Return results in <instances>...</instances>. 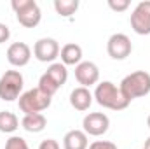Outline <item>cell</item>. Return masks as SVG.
Masks as SVG:
<instances>
[{
    "label": "cell",
    "mask_w": 150,
    "mask_h": 149,
    "mask_svg": "<svg viewBox=\"0 0 150 149\" xmlns=\"http://www.w3.org/2000/svg\"><path fill=\"white\" fill-rule=\"evenodd\" d=\"M107 53L112 60H126L133 53V42L126 34H113L107 40Z\"/></svg>",
    "instance_id": "obj_8"
},
{
    "label": "cell",
    "mask_w": 150,
    "mask_h": 149,
    "mask_svg": "<svg viewBox=\"0 0 150 149\" xmlns=\"http://www.w3.org/2000/svg\"><path fill=\"white\" fill-rule=\"evenodd\" d=\"M59 44L56 39L42 37L38 39L33 46V56L42 63H54L56 58L59 56Z\"/></svg>",
    "instance_id": "obj_9"
},
{
    "label": "cell",
    "mask_w": 150,
    "mask_h": 149,
    "mask_svg": "<svg viewBox=\"0 0 150 149\" xmlns=\"http://www.w3.org/2000/svg\"><path fill=\"white\" fill-rule=\"evenodd\" d=\"M59 58H61V63L65 67H68V65H75L77 67L82 62V47L79 44H75V42H68V44H65L61 47Z\"/></svg>",
    "instance_id": "obj_13"
},
{
    "label": "cell",
    "mask_w": 150,
    "mask_h": 149,
    "mask_svg": "<svg viewBox=\"0 0 150 149\" xmlns=\"http://www.w3.org/2000/svg\"><path fill=\"white\" fill-rule=\"evenodd\" d=\"M45 74L49 75L59 88L63 86V84H67V79H68V70H67V67L61 63V62H54V63H51L49 67H47V70H45Z\"/></svg>",
    "instance_id": "obj_16"
},
{
    "label": "cell",
    "mask_w": 150,
    "mask_h": 149,
    "mask_svg": "<svg viewBox=\"0 0 150 149\" xmlns=\"http://www.w3.org/2000/svg\"><path fill=\"white\" fill-rule=\"evenodd\" d=\"M54 11L61 18H70L79 11V0H56L54 2Z\"/></svg>",
    "instance_id": "obj_18"
},
{
    "label": "cell",
    "mask_w": 150,
    "mask_h": 149,
    "mask_svg": "<svg viewBox=\"0 0 150 149\" xmlns=\"http://www.w3.org/2000/svg\"><path fill=\"white\" fill-rule=\"evenodd\" d=\"M147 125H149V128H150V114H149V117H147Z\"/></svg>",
    "instance_id": "obj_26"
},
{
    "label": "cell",
    "mask_w": 150,
    "mask_h": 149,
    "mask_svg": "<svg viewBox=\"0 0 150 149\" xmlns=\"http://www.w3.org/2000/svg\"><path fill=\"white\" fill-rule=\"evenodd\" d=\"M87 149H119V148H117V144H113L110 140H94V142L89 144Z\"/></svg>",
    "instance_id": "obj_22"
},
{
    "label": "cell",
    "mask_w": 150,
    "mask_h": 149,
    "mask_svg": "<svg viewBox=\"0 0 150 149\" xmlns=\"http://www.w3.org/2000/svg\"><path fill=\"white\" fill-rule=\"evenodd\" d=\"M51 102H52V97L42 93L38 88H32V90L25 91L18 98L19 111L25 114H40L42 111L51 107Z\"/></svg>",
    "instance_id": "obj_4"
},
{
    "label": "cell",
    "mask_w": 150,
    "mask_h": 149,
    "mask_svg": "<svg viewBox=\"0 0 150 149\" xmlns=\"http://www.w3.org/2000/svg\"><path fill=\"white\" fill-rule=\"evenodd\" d=\"M7 62L16 67V69H21V67H26L32 60V47L26 44V42H12L9 47H7Z\"/></svg>",
    "instance_id": "obj_10"
},
{
    "label": "cell",
    "mask_w": 150,
    "mask_h": 149,
    "mask_svg": "<svg viewBox=\"0 0 150 149\" xmlns=\"http://www.w3.org/2000/svg\"><path fill=\"white\" fill-rule=\"evenodd\" d=\"M21 126L30 133H40L47 126V117L42 112L40 114H25L21 119Z\"/></svg>",
    "instance_id": "obj_15"
},
{
    "label": "cell",
    "mask_w": 150,
    "mask_h": 149,
    "mask_svg": "<svg viewBox=\"0 0 150 149\" xmlns=\"http://www.w3.org/2000/svg\"><path fill=\"white\" fill-rule=\"evenodd\" d=\"M75 79L80 86L91 88L100 81V69L94 62H80L75 67Z\"/></svg>",
    "instance_id": "obj_11"
},
{
    "label": "cell",
    "mask_w": 150,
    "mask_h": 149,
    "mask_svg": "<svg viewBox=\"0 0 150 149\" xmlns=\"http://www.w3.org/2000/svg\"><path fill=\"white\" fill-rule=\"evenodd\" d=\"M9 39H11V30H9V27H7L5 23H0V44L7 42Z\"/></svg>",
    "instance_id": "obj_24"
},
{
    "label": "cell",
    "mask_w": 150,
    "mask_h": 149,
    "mask_svg": "<svg viewBox=\"0 0 150 149\" xmlns=\"http://www.w3.org/2000/svg\"><path fill=\"white\" fill-rule=\"evenodd\" d=\"M131 28L138 35H150V0L140 2L129 18Z\"/></svg>",
    "instance_id": "obj_7"
},
{
    "label": "cell",
    "mask_w": 150,
    "mask_h": 149,
    "mask_svg": "<svg viewBox=\"0 0 150 149\" xmlns=\"http://www.w3.org/2000/svg\"><path fill=\"white\" fill-rule=\"evenodd\" d=\"M143 149H150V137L145 140V146H143Z\"/></svg>",
    "instance_id": "obj_25"
},
{
    "label": "cell",
    "mask_w": 150,
    "mask_h": 149,
    "mask_svg": "<svg viewBox=\"0 0 150 149\" xmlns=\"http://www.w3.org/2000/svg\"><path fill=\"white\" fill-rule=\"evenodd\" d=\"M129 5H131L129 0H108V7L113 12H124L129 9Z\"/></svg>",
    "instance_id": "obj_21"
},
{
    "label": "cell",
    "mask_w": 150,
    "mask_h": 149,
    "mask_svg": "<svg viewBox=\"0 0 150 149\" xmlns=\"http://www.w3.org/2000/svg\"><path fill=\"white\" fill-rule=\"evenodd\" d=\"M38 149H61V146H59L58 140H54V139H45V140L40 142Z\"/></svg>",
    "instance_id": "obj_23"
},
{
    "label": "cell",
    "mask_w": 150,
    "mask_h": 149,
    "mask_svg": "<svg viewBox=\"0 0 150 149\" xmlns=\"http://www.w3.org/2000/svg\"><path fill=\"white\" fill-rule=\"evenodd\" d=\"M119 88L129 102H133L134 98L147 97L150 93V74L145 70L131 72L120 81Z\"/></svg>",
    "instance_id": "obj_2"
},
{
    "label": "cell",
    "mask_w": 150,
    "mask_h": 149,
    "mask_svg": "<svg viewBox=\"0 0 150 149\" xmlns=\"http://www.w3.org/2000/svg\"><path fill=\"white\" fill-rule=\"evenodd\" d=\"M12 11L16 12V19L25 28H35L42 19V11L35 0H12Z\"/></svg>",
    "instance_id": "obj_3"
},
{
    "label": "cell",
    "mask_w": 150,
    "mask_h": 149,
    "mask_svg": "<svg viewBox=\"0 0 150 149\" xmlns=\"http://www.w3.org/2000/svg\"><path fill=\"white\" fill-rule=\"evenodd\" d=\"M93 102H94V97H93V93H91L89 88L77 86L70 93V105L79 112L89 111V107L93 105Z\"/></svg>",
    "instance_id": "obj_12"
},
{
    "label": "cell",
    "mask_w": 150,
    "mask_h": 149,
    "mask_svg": "<svg viewBox=\"0 0 150 149\" xmlns=\"http://www.w3.org/2000/svg\"><path fill=\"white\" fill-rule=\"evenodd\" d=\"M25 79L19 70H7L0 77V100L14 102L23 95Z\"/></svg>",
    "instance_id": "obj_5"
},
{
    "label": "cell",
    "mask_w": 150,
    "mask_h": 149,
    "mask_svg": "<svg viewBox=\"0 0 150 149\" xmlns=\"http://www.w3.org/2000/svg\"><path fill=\"white\" fill-rule=\"evenodd\" d=\"M89 140L84 130H70L63 137V149H87Z\"/></svg>",
    "instance_id": "obj_14"
},
{
    "label": "cell",
    "mask_w": 150,
    "mask_h": 149,
    "mask_svg": "<svg viewBox=\"0 0 150 149\" xmlns=\"http://www.w3.org/2000/svg\"><path fill=\"white\" fill-rule=\"evenodd\" d=\"M37 88L40 90V91H42V93L49 95V97H54V95L58 93V90H59V86H58V84H56V82H54V81H52V79L49 77V75L45 74V72L40 75V79H38V86H37Z\"/></svg>",
    "instance_id": "obj_19"
},
{
    "label": "cell",
    "mask_w": 150,
    "mask_h": 149,
    "mask_svg": "<svg viewBox=\"0 0 150 149\" xmlns=\"http://www.w3.org/2000/svg\"><path fill=\"white\" fill-rule=\"evenodd\" d=\"M94 100L98 105H101L103 109H110V111H124L129 107V100L124 97V93L120 91L119 86H115L112 81H101L96 84L94 93H93Z\"/></svg>",
    "instance_id": "obj_1"
},
{
    "label": "cell",
    "mask_w": 150,
    "mask_h": 149,
    "mask_svg": "<svg viewBox=\"0 0 150 149\" xmlns=\"http://www.w3.org/2000/svg\"><path fill=\"white\" fill-rule=\"evenodd\" d=\"M4 149H30V146H28V142H26L23 137H19V135H11V137L5 140Z\"/></svg>",
    "instance_id": "obj_20"
},
{
    "label": "cell",
    "mask_w": 150,
    "mask_h": 149,
    "mask_svg": "<svg viewBox=\"0 0 150 149\" xmlns=\"http://www.w3.org/2000/svg\"><path fill=\"white\" fill-rule=\"evenodd\" d=\"M110 128V117L105 112H89L82 119V130L89 137H101Z\"/></svg>",
    "instance_id": "obj_6"
},
{
    "label": "cell",
    "mask_w": 150,
    "mask_h": 149,
    "mask_svg": "<svg viewBox=\"0 0 150 149\" xmlns=\"http://www.w3.org/2000/svg\"><path fill=\"white\" fill-rule=\"evenodd\" d=\"M19 128V119L14 112L0 111V132L2 133H14Z\"/></svg>",
    "instance_id": "obj_17"
}]
</instances>
